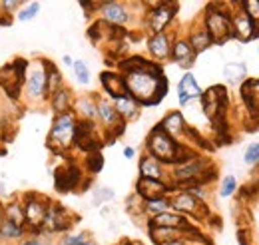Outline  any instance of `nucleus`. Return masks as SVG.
<instances>
[{
    "label": "nucleus",
    "mask_w": 259,
    "mask_h": 245,
    "mask_svg": "<svg viewBox=\"0 0 259 245\" xmlns=\"http://www.w3.org/2000/svg\"><path fill=\"white\" fill-rule=\"evenodd\" d=\"M120 74L128 94L140 106H158L167 94V78L154 60L136 56L120 62Z\"/></svg>",
    "instance_id": "1"
},
{
    "label": "nucleus",
    "mask_w": 259,
    "mask_h": 245,
    "mask_svg": "<svg viewBox=\"0 0 259 245\" xmlns=\"http://www.w3.org/2000/svg\"><path fill=\"white\" fill-rule=\"evenodd\" d=\"M213 166L209 161V157L205 155H199L195 152L192 157L171 166V172H167L169 176V185L174 189H180V187H186V185H194V184H201L205 185V182L209 178H213Z\"/></svg>",
    "instance_id": "2"
},
{
    "label": "nucleus",
    "mask_w": 259,
    "mask_h": 245,
    "mask_svg": "<svg viewBox=\"0 0 259 245\" xmlns=\"http://www.w3.org/2000/svg\"><path fill=\"white\" fill-rule=\"evenodd\" d=\"M146 153L154 155L158 161H162L163 166H176L188 157L194 155V150H190V146H182L178 144L174 138H169L160 126H154L152 132L146 138Z\"/></svg>",
    "instance_id": "3"
},
{
    "label": "nucleus",
    "mask_w": 259,
    "mask_h": 245,
    "mask_svg": "<svg viewBox=\"0 0 259 245\" xmlns=\"http://www.w3.org/2000/svg\"><path fill=\"white\" fill-rule=\"evenodd\" d=\"M76 132H78V118L72 110L64 114H56L46 140L48 150L54 153L70 152L72 148H76Z\"/></svg>",
    "instance_id": "4"
},
{
    "label": "nucleus",
    "mask_w": 259,
    "mask_h": 245,
    "mask_svg": "<svg viewBox=\"0 0 259 245\" xmlns=\"http://www.w3.org/2000/svg\"><path fill=\"white\" fill-rule=\"evenodd\" d=\"M22 98L28 104H40L46 102V60L38 58V60L28 62L26 68V78H24V86H22Z\"/></svg>",
    "instance_id": "5"
},
{
    "label": "nucleus",
    "mask_w": 259,
    "mask_h": 245,
    "mask_svg": "<svg viewBox=\"0 0 259 245\" xmlns=\"http://www.w3.org/2000/svg\"><path fill=\"white\" fill-rule=\"evenodd\" d=\"M203 28L207 30V34L211 36L213 44H224L231 36V18L229 12L224 10L220 4H209L203 10V18H201Z\"/></svg>",
    "instance_id": "6"
},
{
    "label": "nucleus",
    "mask_w": 259,
    "mask_h": 245,
    "mask_svg": "<svg viewBox=\"0 0 259 245\" xmlns=\"http://www.w3.org/2000/svg\"><path fill=\"white\" fill-rule=\"evenodd\" d=\"M22 197V206H24V227L28 233H38L42 229L44 217L50 206V197L36 193V191H26L20 193Z\"/></svg>",
    "instance_id": "7"
},
{
    "label": "nucleus",
    "mask_w": 259,
    "mask_h": 245,
    "mask_svg": "<svg viewBox=\"0 0 259 245\" xmlns=\"http://www.w3.org/2000/svg\"><path fill=\"white\" fill-rule=\"evenodd\" d=\"M26 68H28V60H24V58H16L0 68V88L10 100H18L22 96Z\"/></svg>",
    "instance_id": "8"
},
{
    "label": "nucleus",
    "mask_w": 259,
    "mask_h": 245,
    "mask_svg": "<svg viewBox=\"0 0 259 245\" xmlns=\"http://www.w3.org/2000/svg\"><path fill=\"white\" fill-rule=\"evenodd\" d=\"M74 223H76V215L70 214L62 203L50 199V206H48V212H46V217H44V223H42L40 231H46L50 235H56V233L64 235Z\"/></svg>",
    "instance_id": "9"
},
{
    "label": "nucleus",
    "mask_w": 259,
    "mask_h": 245,
    "mask_svg": "<svg viewBox=\"0 0 259 245\" xmlns=\"http://www.w3.org/2000/svg\"><path fill=\"white\" fill-rule=\"evenodd\" d=\"M96 108H98V122L102 126L104 134L110 136V138H116L124 132L126 122L118 116L114 104L110 98H104V96H96Z\"/></svg>",
    "instance_id": "10"
},
{
    "label": "nucleus",
    "mask_w": 259,
    "mask_h": 245,
    "mask_svg": "<svg viewBox=\"0 0 259 245\" xmlns=\"http://www.w3.org/2000/svg\"><path fill=\"white\" fill-rule=\"evenodd\" d=\"M178 14V4L174 2H156L152 4V8L146 14V28L152 34H160L167 32V26L171 24V20Z\"/></svg>",
    "instance_id": "11"
},
{
    "label": "nucleus",
    "mask_w": 259,
    "mask_h": 245,
    "mask_svg": "<svg viewBox=\"0 0 259 245\" xmlns=\"http://www.w3.org/2000/svg\"><path fill=\"white\" fill-rule=\"evenodd\" d=\"M169 203H171L174 212L186 215V217H195V219L207 217V206L203 201L195 199L194 195L188 193L186 189H174L169 193Z\"/></svg>",
    "instance_id": "12"
},
{
    "label": "nucleus",
    "mask_w": 259,
    "mask_h": 245,
    "mask_svg": "<svg viewBox=\"0 0 259 245\" xmlns=\"http://www.w3.org/2000/svg\"><path fill=\"white\" fill-rule=\"evenodd\" d=\"M158 126L162 128L169 138H174V140H176L178 144H182V146H188L190 140L195 138V132L190 128V124L186 122V118H184V114H182L180 110L167 112Z\"/></svg>",
    "instance_id": "13"
},
{
    "label": "nucleus",
    "mask_w": 259,
    "mask_h": 245,
    "mask_svg": "<svg viewBox=\"0 0 259 245\" xmlns=\"http://www.w3.org/2000/svg\"><path fill=\"white\" fill-rule=\"evenodd\" d=\"M98 14L102 22L116 28L128 26L132 20V12L124 2H98Z\"/></svg>",
    "instance_id": "14"
},
{
    "label": "nucleus",
    "mask_w": 259,
    "mask_h": 245,
    "mask_svg": "<svg viewBox=\"0 0 259 245\" xmlns=\"http://www.w3.org/2000/svg\"><path fill=\"white\" fill-rule=\"evenodd\" d=\"M199 100H201V106H203V114L211 122H218L222 118V114L226 112L227 94H226V88H222V86H211L209 90L201 92Z\"/></svg>",
    "instance_id": "15"
},
{
    "label": "nucleus",
    "mask_w": 259,
    "mask_h": 245,
    "mask_svg": "<svg viewBox=\"0 0 259 245\" xmlns=\"http://www.w3.org/2000/svg\"><path fill=\"white\" fill-rule=\"evenodd\" d=\"M229 18H231V36L237 38L239 42H249L259 36V26L239 8V4L237 10L229 12Z\"/></svg>",
    "instance_id": "16"
},
{
    "label": "nucleus",
    "mask_w": 259,
    "mask_h": 245,
    "mask_svg": "<svg viewBox=\"0 0 259 245\" xmlns=\"http://www.w3.org/2000/svg\"><path fill=\"white\" fill-rule=\"evenodd\" d=\"M174 40H176V36L169 34V32H160V34L148 36V42H146L148 54L154 58L156 64L171 58V44H174Z\"/></svg>",
    "instance_id": "17"
},
{
    "label": "nucleus",
    "mask_w": 259,
    "mask_h": 245,
    "mask_svg": "<svg viewBox=\"0 0 259 245\" xmlns=\"http://www.w3.org/2000/svg\"><path fill=\"white\" fill-rule=\"evenodd\" d=\"M171 191H174V187L167 184V182H158V180H146V178H140L138 184H136V195H138L142 201L158 199V197H167Z\"/></svg>",
    "instance_id": "18"
},
{
    "label": "nucleus",
    "mask_w": 259,
    "mask_h": 245,
    "mask_svg": "<svg viewBox=\"0 0 259 245\" xmlns=\"http://www.w3.org/2000/svg\"><path fill=\"white\" fill-rule=\"evenodd\" d=\"M148 227H169V229H192L190 217L178 214V212H165V214L154 215L148 219Z\"/></svg>",
    "instance_id": "19"
},
{
    "label": "nucleus",
    "mask_w": 259,
    "mask_h": 245,
    "mask_svg": "<svg viewBox=\"0 0 259 245\" xmlns=\"http://www.w3.org/2000/svg\"><path fill=\"white\" fill-rule=\"evenodd\" d=\"M197 54L194 52V48L190 46L188 38H182V36H176L174 44H171V60L176 62L178 66H182L184 70H190L194 66Z\"/></svg>",
    "instance_id": "20"
},
{
    "label": "nucleus",
    "mask_w": 259,
    "mask_h": 245,
    "mask_svg": "<svg viewBox=\"0 0 259 245\" xmlns=\"http://www.w3.org/2000/svg\"><path fill=\"white\" fill-rule=\"evenodd\" d=\"M150 231V237L156 245L169 243V241H176V239H186V237H194L199 233V229H169V227H148Z\"/></svg>",
    "instance_id": "21"
},
{
    "label": "nucleus",
    "mask_w": 259,
    "mask_h": 245,
    "mask_svg": "<svg viewBox=\"0 0 259 245\" xmlns=\"http://www.w3.org/2000/svg\"><path fill=\"white\" fill-rule=\"evenodd\" d=\"M138 170H140V178H146V180H158V182H167V172H165V166L162 161H158L154 155L150 153H144L140 157V164H138ZM169 184V182H167Z\"/></svg>",
    "instance_id": "22"
},
{
    "label": "nucleus",
    "mask_w": 259,
    "mask_h": 245,
    "mask_svg": "<svg viewBox=\"0 0 259 245\" xmlns=\"http://www.w3.org/2000/svg\"><path fill=\"white\" fill-rule=\"evenodd\" d=\"M72 112L76 114L78 120L82 122H98V108H96V96L88 94V96H80L74 100Z\"/></svg>",
    "instance_id": "23"
},
{
    "label": "nucleus",
    "mask_w": 259,
    "mask_h": 245,
    "mask_svg": "<svg viewBox=\"0 0 259 245\" xmlns=\"http://www.w3.org/2000/svg\"><path fill=\"white\" fill-rule=\"evenodd\" d=\"M100 84H102L104 92H106V96H108L110 100H116V98L128 94L126 84H124V78H122L120 72H108V70L102 72V74H100Z\"/></svg>",
    "instance_id": "24"
},
{
    "label": "nucleus",
    "mask_w": 259,
    "mask_h": 245,
    "mask_svg": "<svg viewBox=\"0 0 259 245\" xmlns=\"http://www.w3.org/2000/svg\"><path fill=\"white\" fill-rule=\"evenodd\" d=\"M80 178H82V172H80V168H76V166L58 168L56 174H54V184H56V189H58V191L66 193V191H72L74 187H78Z\"/></svg>",
    "instance_id": "25"
},
{
    "label": "nucleus",
    "mask_w": 259,
    "mask_h": 245,
    "mask_svg": "<svg viewBox=\"0 0 259 245\" xmlns=\"http://www.w3.org/2000/svg\"><path fill=\"white\" fill-rule=\"evenodd\" d=\"M112 104H114V108H116L118 116H120L124 122H132V120H136V118L140 116V110H142V106H140V104H138L130 94H124V96H120V98L112 100Z\"/></svg>",
    "instance_id": "26"
},
{
    "label": "nucleus",
    "mask_w": 259,
    "mask_h": 245,
    "mask_svg": "<svg viewBox=\"0 0 259 245\" xmlns=\"http://www.w3.org/2000/svg\"><path fill=\"white\" fill-rule=\"evenodd\" d=\"M46 102H48L50 110L54 112V116H56V114H64V112H70L72 106H74V94H72V90H70L68 86H64V88H60L58 92L48 96Z\"/></svg>",
    "instance_id": "27"
},
{
    "label": "nucleus",
    "mask_w": 259,
    "mask_h": 245,
    "mask_svg": "<svg viewBox=\"0 0 259 245\" xmlns=\"http://www.w3.org/2000/svg\"><path fill=\"white\" fill-rule=\"evenodd\" d=\"M28 235L26 227H20L8 219H2L0 223V243H20Z\"/></svg>",
    "instance_id": "28"
},
{
    "label": "nucleus",
    "mask_w": 259,
    "mask_h": 245,
    "mask_svg": "<svg viewBox=\"0 0 259 245\" xmlns=\"http://www.w3.org/2000/svg\"><path fill=\"white\" fill-rule=\"evenodd\" d=\"M4 219L24 227V206H22V197L20 193L12 195L6 203H4Z\"/></svg>",
    "instance_id": "29"
},
{
    "label": "nucleus",
    "mask_w": 259,
    "mask_h": 245,
    "mask_svg": "<svg viewBox=\"0 0 259 245\" xmlns=\"http://www.w3.org/2000/svg\"><path fill=\"white\" fill-rule=\"evenodd\" d=\"M64 86V76H62L60 68L54 62L46 60V96H52Z\"/></svg>",
    "instance_id": "30"
},
{
    "label": "nucleus",
    "mask_w": 259,
    "mask_h": 245,
    "mask_svg": "<svg viewBox=\"0 0 259 245\" xmlns=\"http://www.w3.org/2000/svg\"><path fill=\"white\" fill-rule=\"evenodd\" d=\"M188 42H190V46L194 48L195 54H199V52H203V50H207L213 42H211V36L207 34V30L203 28V24H199V26H194L190 34H188Z\"/></svg>",
    "instance_id": "31"
},
{
    "label": "nucleus",
    "mask_w": 259,
    "mask_h": 245,
    "mask_svg": "<svg viewBox=\"0 0 259 245\" xmlns=\"http://www.w3.org/2000/svg\"><path fill=\"white\" fill-rule=\"evenodd\" d=\"M142 212L148 215V217L165 214V212H171L169 195H167V197H158V199H148V201H144V203H142Z\"/></svg>",
    "instance_id": "32"
},
{
    "label": "nucleus",
    "mask_w": 259,
    "mask_h": 245,
    "mask_svg": "<svg viewBox=\"0 0 259 245\" xmlns=\"http://www.w3.org/2000/svg\"><path fill=\"white\" fill-rule=\"evenodd\" d=\"M178 92L186 94L190 100L201 98V88L197 86V82H195V78L192 72H186V74L182 76V80L178 82Z\"/></svg>",
    "instance_id": "33"
},
{
    "label": "nucleus",
    "mask_w": 259,
    "mask_h": 245,
    "mask_svg": "<svg viewBox=\"0 0 259 245\" xmlns=\"http://www.w3.org/2000/svg\"><path fill=\"white\" fill-rule=\"evenodd\" d=\"M38 12H40V2H28L16 12V18L20 22H30L38 16Z\"/></svg>",
    "instance_id": "34"
},
{
    "label": "nucleus",
    "mask_w": 259,
    "mask_h": 245,
    "mask_svg": "<svg viewBox=\"0 0 259 245\" xmlns=\"http://www.w3.org/2000/svg\"><path fill=\"white\" fill-rule=\"evenodd\" d=\"M72 70H74V74H76V80L80 82V84H90V68H88V64L84 60H74L72 64Z\"/></svg>",
    "instance_id": "35"
},
{
    "label": "nucleus",
    "mask_w": 259,
    "mask_h": 245,
    "mask_svg": "<svg viewBox=\"0 0 259 245\" xmlns=\"http://www.w3.org/2000/svg\"><path fill=\"white\" fill-rule=\"evenodd\" d=\"M239 8L259 26V0H243L239 2Z\"/></svg>",
    "instance_id": "36"
},
{
    "label": "nucleus",
    "mask_w": 259,
    "mask_h": 245,
    "mask_svg": "<svg viewBox=\"0 0 259 245\" xmlns=\"http://www.w3.org/2000/svg\"><path fill=\"white\" fill-rule=\"evenodd\" d=\"M237 191V180L233 176H226L220 184V195L222 197H231Z\"/></svg>",
    "instance_id": "37"
},
{
    "label": "nucleus",
    "mask_w": 259,
    "mask_h": 245,
    "mask_svg": "<svg viewBox=\"0 0 259 245\" xmlns=\"http://www.w3.org/2000/svg\"><path fill=\"white\" fill-rule=\"evenodd\" d=\"M86 239H90L88 231H80V233H64L62 235V245H82Z\"/></svg>",
    "instance_id": "38"
},
{
    "label": "nucleus",
    "mask_w": 259,
    "mask_h": 245,
    "mask_svg": "<svg viewBox=\"0 0 259 245\" xmlns=\"http://www.w3.org/2000/svg\"><path fill=\"white\" fill-rule=\"evenodd\" d=\"M243 159H245V164H249V166H257L259 164V142L251 144V146L245 150Z\"/></svg>",
    "instance_id": "39"
},
{
    "label": "nucleus",
    "mask_w": 259,
    "mask_h": 245,
    "mask_svg": "<svg viewBox=\"0 0 259 245\" xmlns=\"http://www.w3.org/2000/svg\"><path fill=\"white\" fill-rule=\"evenodd\" d=\"M102 166H104V159H102L100 153H90V155H88V159H86V168H88V172L98 174V172L102 170Z\"/></svg>",
    "instance_id": "40"
},
{
    "label": "nucleus",
    "mask_w": 259,
    "mask_h": 245,
    "mask_svg": "<svg viewBox=\"0 0 259 245\" xmlns=\"http://www.w3.org/2000/svg\"><path fill=\"white\" fill-rule=\"evenodd\" d=\"M24 6V2H20V0H2V8H4V14L10 18L12 14H16L20 8Z\"/></svg>",
    "instance_id": "41"
},
{
    "label": "nucleus",
    "mask_w": 259,
    "mask_h": 245,
    "mask_svg": "<svg viewBox=\"0 0 259 245\" xmlns=\"http://www.w3.org/2000/svg\"><path fill=\"white\" fill-rule=\"evenodd\" d=\"M18 245H44V243L40 241V237L36 233H28V237H24Z\"/></svg>",
    "instance_id": "42"
},
{
    "label": "nucleus",
    "mask_w": 259,
    "mask_h": 245,
    "mask_svg": "<svg viewBox=\"0 0 259 245\" xmlns=\"http://www.w3.org/2000/svg\"><path fill=\"white\" fill-rule=\"evenodd\" d=\"M134 155H136V150H134L132 146H126V148H124V157H126V159H132Z\"/></svg>",
    "instance_id": "43"
},
{
    "label": "nucleus",
    "mask_w": 259,
    "mask_h": 245,
    "mask_svg": "<svg viewBox=\"0 0 259 245\" xmlns=\"http://www.w3.org/2000/svg\"><path fill=\"white\" fill-rule=\"evenodd\" d=\"M6 22H10V18L4 14V8H2V0H0V24H6Z\"/></svg>",
    "instance_id": "44"
},
{
    "label": "nucleus",
    "mask_w": 259,
    "mask_h": 245,
    "mask_svg": "<svg viewBox=\"0 0 259 245\" xmlns=\"http://www.w3.org/2000/svg\"><path fill=\"white\" fill-rule=\"evenodd\" d=\"M163 245H190L186 239H176V241H169V243H163Z\"/></svg>",
    "instance_id": "45"
},
{
    "label": "nucleus",
    "mask_w": 259,
    "mask_h": 245,
    "mask_svg": "<svg viewBox=\"0 0 259 245\" xmlns=\"http://www.w3.org/2000/svg\"><path fill=\"white\" fill-rule=\"evenodd\" d=\"M62 62H64L66 66H72V64H74V60H72V56H68V54H64V58H62Z\"/></svg>",
    "instance_id": "46"
},
{
    "label": "nucleus",
    "mask_w": 259,
    "mask_h": 245,
    "mask_svg": "<svg viewBox=\"0 0 259 245\" xmlns=\"http://www.w3.org/2000/svg\"><path fill=\"white\" fill-rule=\"evenodd\" d=\"M2 219H4V203L0 201V223H2Z\"/></svg>",
    "instance_id": "47"
},
{
    "label": "nucleus",
    "mask_w": 259,
    "mask_h": 245,
    "mask_svg": "<svg viewBox=\"0 0 259 245\" xmlns=\"http://www.w3.org/2000/svg\"><path fill=\"white\" fill-rule=\"evenodd\" d=\"M82 245H96V241H94V239L90 237V239H86V241H84V243H82Z\"/></svg>",
    "instance_id": "48"
},
{
    "label": "nucleus",
    "mask_w": 259,
    "mask_h": 245,
    "mask_svg": "<svg viewBox=\"0 0 259 245\" xmlns=\"http://www.w3.org/2000/svg\"><path fill=\"white\" fill-rule=\"evenodd\" d=\"M130 245H142V243H138V241H136V243H130Z\"/></svg>",
    "instance_id": "49"
}]
</instances>
